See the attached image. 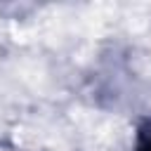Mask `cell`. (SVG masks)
Listing matches in <instances>:
<instances>
[{"instance_id":"1","label":"cell","mask_w":151,"mask_h":151,"mask_svg":"<svg viewBox=\"0 0 151 151\" xmlns=\"http://www.w3.org/2000/svg\"><path fill=\"white\" fill-rule=\"evenodd\" d=\"M132 151H151V113L137 120L132 134Z\"/></svg>"}]
</instances>
